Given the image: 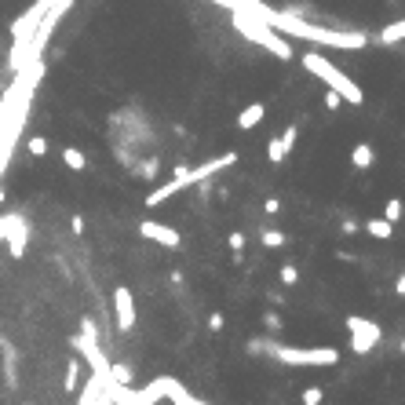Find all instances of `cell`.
Masks as SVG:
<instances>
[{"mask_svg": "<svg viewBox=\"0 0 405 405\" xmlns=\"http://www.w3.org/2000/svg\"><path fill=\"white\" fill-rule=\"evenodd\" d=\"M347 333H350V350L354 354H369L379 339H384V328H379L376 322L362 318V314H347Z\"/></svg>", "mask_w": 405, "mask_h": 405, "instance_id": "52a82bcc", "label": "cell"}, {"mask_svg": "<svg viewBox=\"0 0 405 405\" xmlns=\"http://www.w3.org/2000/svg\"><path fill=\"white\" fill-rule=\"evenodd\" d=\"M106 143L113 150V157L121 161V168L132 172L135 161L154 157L161 150L157 121L143 106H117L106 117Z\"/></svg>", "mask_w": 405, "mask_h": 405, "instance_id": "6da1fadb", "label": "cell"}, {"mask_svg": "<svg viewBox=\"0 0 405 405\" xmlns=\"http://www.w3.org/2000/svg\"><path fill=\"white\" fill-rule=\"evenodd\" d=\"M263 208H267V212H270V216H274V212H277V208H281V201H277V197H267V205H263Z\"/></svg>", "mask_w": 405, "mask_h": 405, "instance_id": "836d02e7", "label": "cell"}, {"mask_svg": "<svg viewBox=\"0 0 405 405\" xmlns=\"http://www.w3.org/2000/svg\"><path fill=\"white\" fill-rule=\"evenodd\" d=\"M81 373H84V362L81 358H70L66 376H62V391H66V395H77V391H81Z\"/></svg>", "mask_w": 405, "mask_h": 405, "instance_id": "2e32d148", "label": "cell"}, {"mask_svg": "<svg viewBox=\"0 0 405 405\" xmlns=\"http://www.w3.org/2000/svg\"><path fill=\"white\" fill-rule=\"evenodd\" d=\"M139 234L150 237V241H157V245H164V248H179V241H183L179 230H175V226H164V223H143Z\"/></svg>", "mask_w": 405, "mask_h": 405, "instance_id": "7c38bea8", "label": "cell"}, {"mask_svg": "<svg viewBox=\"0 0 405 405\" xmlns=\"http://www.w3.org/2000/svg\"><path fill=\"white\" fill-rule=\"evenodd\" d=\"M70 230H73V234H84V219L73 216V219H70Z\"/></svg>", "mask_w": 405, "mask_h": 405, "instance_id": "1f68e13d", "label": "cell"}, {"mask_svg": "<svg viewBox=\"0 0 405 405\" xmlns=\"http://www.w3.org/2000/svg\"><path fill=\"white\" fill-rule=\"evenodd\" d=\"M226 245H230V252H234V256H237V259H241V256H245V234H241V230H234L230 237H226Z\"/></svg>", "mask_w": 405, "mask_h": 405, "instance_id": "d4e9b609", "label": "cell"}, {"mask_svg": "<svg viewBox=\"0 0 405 405\" xmlns=\"http://www.w3.org/2000/svg\"><path fill=\"white\" fill-rule=\"evenodd\" d=\"M248 354H274L285 365H336L339 350L333 347H288V344H248Z\"/></svg>", "mask_w": 405, "mask_h": 405, "instance_id": "5b68a950", "label": "cell"}, {"mask_svg": "<svg viewBox=\"0 0 405 405\" xmlns=\"http://www.w3.org/2000/svg\"><path fill=\"white\" fill-rule=\"evenodd\" d=\"M223 325H226V318H223V314H208V328H212V333H219Z\"/></svg>", "mask_w": 405, "mask_h": 405, "instance_id": "f546056e", "label": "cell"}, {"mask_svg": "<svg viewBox=\"0 0 405 405\" xmlns=\"http://www.w3.org/2000/svg\"><path fill=\"white\" fill-rule=\"evenodd\" d=\"M237 11H245V15L259 19L263 26H270L274 33H288V37H303V41H314V44H325V48H365L369 44V37L365 33H344V30H328V26H310L307 19L293 15V11H277L270 4H263V0H245Z\"/></svg>", "mask_w": 405, "mask_h": 405, "instance_id": "7a4b0ae2", "label": "cell"}, {"mask_svg": "<svg viewBox=\"0 0 405 405\" xmlns=\"http://www.w3.org/2000/svg\"><path fill=\"white\" fill-rule=\"evenodd\" d=\"M296 139H299V132H296V124H288V128L277 135V139H270L267 143V161L270 164H281L285 157H288V150L296 146Z\"/></svg>", "mask_w": 405, "mask_h": 405, "instance_id": "8fae6325", "label": "cell"}, {"mask_svg": "<svg viewBox=\"0 0 405 405\" xmlns=\"http://www.w3.org/2000/svg\"><path fill=\"white\" fill-rule=\"evenodd\" d=\"M281 285L285 288H296L299 285V270L293 267V263H285V267H281Z\"/></svg>", "mask_w": 405, "mask_h": 405, "instance_id": "cb8c5ba5", "label": "cell"}, {"mask_svg": "<svg viewBox=\"0 0 405 405\" xmlns=\"http://www.w3.org/2000/svg\"><path fill=\"white\" fill-rule=\"evenodd\" d=\"M30 234H33V230H30V226L22 223L19 216L11 219V230H8V256H11V259H22V252H26Z\"/></svg>", "mask_w": 405, "mask_h": 405, "instance_id": "4fadbf2b", "label": "cell"}, {"mask_svg": "<svg viewBox=\"0 0 405 405\" xmlns=\"http://www.w3.org/2000/svg\"><path fill=\"white\" fill-rule=\"evenodd\" d=\"M154 391H157L161 398H172V405H208V402H201V398L190 395L183 384H175L172 376H157L154 379Z\"/></svg>", "mask_w": 405, "mask_h": 405, "instance_id": "30bf717a", "label": "cell"}, {"mask_svg": "<svg viewBox=\"0 0 405 405\" xmlns=\"http://www.w3.org/2000/svg\"><path fill=\"white\" fill-rule=\"evenodd\" d=\"M339 103H344V99H339L336 92H325V110H339Z\"/></svg>", "mask_w": 405, "mask_h": 405, "instance_id": "83f0119b", "label": "cell"}, {"mask_svg": "<svg viewBox=\"0 0 405 405\" xmlns=\"http://www.w3.org/2000/svg\"><path fill=\"white\" fill-rule=\"evenodd\" d=\"M350 164H354L358 172H369L373 164H376V150H373L369 143H358V146L350 150Z\"/></svg>", "mask_w": 405, "mask_h": 405, "instance_id": "e0dca14e", "label": "cell"}, {"mask_svg": "<svg viewBox=\"0 0 405 405\" xmlns=\"http://www.w3.org/2000/svg\"><path fill=\"white\" fill-rule=\"evenodd\" d=\"M113 318H117V333H132L135 328V296L128 285H117L113 288Z\"/></svg>", "mask_w": 405, "mask_h": 405, "instance_id": "9c48e42d", "label": "cell"}, {"mask_svg": "<svg viewBox=\"0 0 405 405\" xmlns=\"http://www.w3.org/2000/svg\"><path fill=\"white\" fill-rule=\"evenodd\" d=\"M362 230V226L358 223H354V219H344V226H339V234H347V237H354V234H358Z\"/></svg>", "mask_w": 405, "mask_h": 405, "instance_id": "f1b7e54d", "label": "cell"}, {"mask_svg": "<svg viewBox=\"0 0 405 405\" xmlns=\"http://www.w3.org/2000/svg\"><path fill=\"white\" fill-rule=\"evenodd\" d=\"M26 405H30V402H26Z\"/></svg>", "mask_w": 405, "mask_h": 405, "instance_id": "e575fe53", "label": "cell"}, {"mask_svg": "<svg viewBox=\"0 0 405 405\" xmlns=\"http://www.w3.org/2000/svg\"><path fill=\"white\" fill-rule=\"evenodd\" d=\"M62 164H66L70 172H84L88 168V157L81 146H62Z\"/></svg>", "mask_w": 405, "mask_h": 405, "instance_id": "ac0fdd59", "label": "cell"}, {"mask_svg": "<svg viewBox=\"0 0 405 405\" xmlns=\"http://www.w3.org/2000/svg\"><path fill=\"white\" fill-rule=\"evenodd\" d=\"M263 325H267L270 333H281V328H285V318H281L277 310H267V314H263Z\"/></svg>", "mask_w": 405, "mask_h": 405, "instance_id": "484cf974", "label": "cell"}, {"mask_svg": "<svg viewBox=\"0 0 405 405\" xmlns=\"http://www.w3.org/2000/svg\"><path fill=\"white\" fill-rule=\"evenodd\" d=\"M395 296H405V270L398 274V281H395Z\"/></svg>", "mask_w": 405, "mask_h": 405, "instance_id": "d6a6232c", "label": "cell"}, {"mask_svg": "<svg viewBox=\"0 0 405 405\" xmlns=\"http://www.w3.org/2000/svg\"><path fill=\"white\" fill-rule=\"evenodd\" d=\"M164 172V164H161V154H154V157H143V161H135V168L128 172L132 179H139V183H157V175Z\"/></svg>", "mask_w": 405, "mask_h": 405, "instance_id": "5bb4252c", "label": "cell"}, {"mask_svg": "<svg viewBox=\"0 0 405 405\" xmlns=\"http://www.w3.org/2000/svg\"><path fill=\"white\" fill-rule=\"evenodd\" d=\"M234 30L237 33H245L248 37V41L252 44H259V48H267V52L270 55H277V59H281V62H288V59H296V48L293 44H288L285 41V37L281 33H274L270 26H263V22L259 19H252V15H245V11H234Z\"/></svg>", "mask_w": 405, "mask_h": 405, "instance_id": "8992f818", "label": "cell"}, {"mask_svg": "<svg viewBox=\"0 0 405 405\" xmlns=\"http://www.w3.org/2000/svg\"><path fill=\"white\" fill-rule=\"evenodd\" d=\"M234 161H237V154H219V157H212V161H205V164H197V168H175L168 183L157 186L154 194H146V197H143V201H146V208H157V205H164V201H168L172 194H179L183 186L205 183L208 175H216L219 168H226V164H234Z\"/></svg>", "mask_w": 405, "mask_h": 405, "instance_id": "3957f363", "label": "cell"}, {"mask_svg": "<svg viewBox=\"0 0 405 405\" xmlns=\"http://www.w3.org/2000/svg\"><path fill=\"white\" fill-rule=\"evenodd\" d=\"M299 402H303V405H322V402H325V391H322V387H307Z\"/></svg>", "mask_w": 405, "mask_h": 405, "instance_id": "4316f807", "label": "cell"}, {"mask_svg": "<svg viewBox=\"0 0 405 405\" xmlns=\"http://www.w3.org/2000/svg\"><path fill=\"white\" fill-rule=\"evenodd\" d=\"M11 219H15V216H0V241H8V230H11Z\"/></svg>", "mask_w": 405, "mask_h": 405, "instance_id": "4dcf8cb0", "label": "cell"}, {"mask_svg": "<svg viewBox=\"0 0 405 405\" xmlns=\"http://www.w3.org/2000/svg\"><path fill=\"white\" fill-rule=\"evenodd\" d=\"M402 216H405V205H402V201H398V197H391V201H387V205H384V216H379V219H387L391 226H395V223H398Z\"/></svg>", "mask_w": 405, "mask_h": 405, "instance_id": "44dd1931", "label": "cell"}, {"mask_svg": "<svg viewBox=\"0 0 405 405\" xmlns=\"http://www.w3.org/2000/svg\"><path fill=\"white\" fill-rule=\"evenodd\" d=\"M26 150H30L33 157H44V154H48V139H44V135H30V139H26Z\"/></svg>", "mask_w": 405, "mask_h": 405, "instance_id": "603a6c76", "label": "cell"}, {"mask_svg": "<svg viewBox=\"0 0 405 405\" xmlns=\"http://www.w3.org/2000/svg\"><path fill=\"white\" fill-rule=\"evenodd\" d=\"M398 41H405V19L391 22V26H384V33H379V44H398Z\"/></svg>", "mask_w": 405, "mask_h": 405, "instance_id": "ffe728a7", "label": "cell"}, {"mask_svg": "<svg viewBox=\"0 0 405 405\" xmlns=\"http://www.w3.org/2000/svg\"><path fill=\"white\" fill-rule=\"evenodd\" d=\"M263 245H267V248H281L285 245V234L277 230V226H263Z\"/></svg>", "mask_w": 405, "mask_h": 405, "instance_id": "7402d4cb", "label": "cell"}, {"mask_svg": "<svg viewBox=\"0 0 405 405\" xmlns=\"http://www.w3.org/2000/svg\"><path fill=\"white\" fill-rule=\"evenodd\" d=\"M52 4H55V0H37V4H33L30 11H22L19 22L11 26V37H15V44H30V41H33L37 26L44 22V15L52 11Z\"/></svg>", "mask_w": 405, "mask_h": 405, "instance_id": "ba28073f", "label": "cell"}, {"mask_svg": "<svg viewBox=\"0 0 405 405\" xmlns=\"http://www.w3.org/2000/svg\"><path fill=\"white\" fill-rule=\"evenodd\" d=\"M263 117H267V106H263V103H252V106H245L241 113H237V128H241V132H252Z\"/></svg>", "mask_w": 405, "mask_h": 405, "instance_id": "9a60e30c", "label": "cell"}, {"mask_svg": "<svg viewBox=\"0 0 405 405\" xmlns=\"http://www.w3.org/2000/svg\"><path fill=\"white\" fill-rule=\"evenodd\" d=\"M299 62H303V70H310L318 81H325V88H328V92H336L339 99H347V103H354V106H362V103H365L362 84H354L344 70H336L322 52H303V59H299Z\"/></svg>", "mask_w": 405, "mask_h": 405, "instance_id": "277c9868", "label": "cell"}, {"mask_svg": "<svg viewBox=\"0 0 405 405\" xmlns=\"http://www.w3.org/2000/svg\"><path fill=\"white\" fill-rule=\"evenodd\" d=\"M362 230L369 234V237H376V241H387V237L395 234V226H391L387 219H369V223L362 226Z\"/></svg>", "mask_w": 405, "mask_h": 405, "instance_id": "d6986e66", "label": "cell"}]
</instances>
